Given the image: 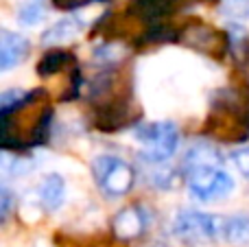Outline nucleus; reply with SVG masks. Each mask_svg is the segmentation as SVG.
Here are the masks:
<instances>
[{"instance_id": "2eb2a0df", "label": "nucleus", "mask_w": 249, "mask_h": 247, "mask_svg": "<svg viewBox=\"0 0 249 247\" xmlns=\"http://www.w3.org/2000/svg\"><path fill=\"white\" fill-rule=\"evenodd\" d=\"M223 241L234 247H249V214H230V217H225Z\"/></svg>"}, {"instance_id": "4468645a", "label": "nucleus", "mask_w": 249, "mask_h": 247, "mask_svg": "<svg viewBox=\"0 0 249 247\" xmlns=\"http://www.w3.org/2000/svg\"><path fill=\"white\" fill-rule=\"evenodd\" d=\"M81 29H83L81 20H77V18H64V20L55 22L53 26H48V29L44 31L42 44L57 48V44H66V42H70V39H74L81 33Z\"/></svg>"}, {"instance_id": "f257e3e1", "label": "nucleus", "mask_w": 249, "mask_h": 247, "mask_svg": "<svg viewBox=\"0 0 249 247\" xmlns=\"http://www.w3.org/2000/svg\"><path fill=\"white\" fill-rule=\"evenodd\" d=\"M55 109L51 94L37 90H4L0 96V142L4 151H31L51 140Z\"/></svg>"}, {"instance_id": "20e7f679", "label": "nucleus", "mask_w": 249, "mask_h": 247, "mask_svg": "<svg viewBox=\"0 0 249 247\" xmlns=\"http://www.w3.org/2000/svg\"><path fill=\"white\" fill-rule=\"evenodd\" d=\"M225 217L199 210H181L173 219V236L186 245H208L223 239Z\"/></svg>"}, {"instance_id": "dca6fc26", "label": "nucleus", "mask_w": 249, "mask_h": 247, "mask_svg": "<svg viewBox=\"0 0 249 247\" xmlns=\"http://www.w3.org/2000/svg\"><path fill=\"white\" fill-rule=\"evenodd\" d=\"M44 7L42 2H33V0H29V2H24L20 7V11H18V20L22 22L24 26H35L39 24V22L44 20Z\"/></svg>"}, {"instance_id": "412c9836", "label": "nucleus", "mask_w": 249, "mask_h": 247, "mask_svg": "<svg viewBox=\"0 0 249 247\" xmlns=\"http://www.w3.org/2000/svg\"><path fill=\"white\" fill-rule=\"evenodd\" d=\"M33 2H42V0H33Z\"/></svg>"}, {"instance_id": "39448f33", "label": "nucleus", "mask_w": 249, "mask_h": 247, "mask_svg": "<svg viewBox=\"0 0 249 247\" xmlns=\"http://www.w3.org/2000/svg\"><path fill=\"white\" fill-rule=\"evenodd\" d=\"M90 169L99 191L107 199L124 197L133 188V184H136V169L118 156H109V153L96 156L92 160Z\"/></svg>"}, {"instance_id": "f03ea898", "label": "nucleus", "mask_w": 249, "mask_h": 247, "mask_svg": "<svg viewBox=\"0 0 249 247\" xmlns=\"http://www.w3.org/2000/svg\"><path fill=\"white\" fill-rule=\"evenodd\" d=\"M92 121L101 131H118L140 125L142 109L133 101V88L121 64L103 66L88 90Z\"/></svg>"}, {"instance_id": "f3484780", "label": "nucleus", "mask_w": 249, "mask_h": 247, "mask_svg": "<svg viewBox=\"0 0 249 247\" xmlns=\"http://www.w3.org/2000/svg\"><path fill=\"white\" fill-rule=\"evenodd\" d=\"M223 13L232 20H245L249 18V0H225Z\"/></svg>"}, {"instance_id": "ddd939ff", "label": "nucleus", "mask_w": 249, "mask_h": 247, "mask_svg": "<svg viewBox=\"0 0 249 247\" xmlns=\"http://www.w3.org/2000/svg\"><path fill=\"white\" fill-rule=\"evenodd\" d=\"M197 166H223V156L210 140H199L190 144L181 162V173L188 169H197Z\"/></svg>"}, {"instance_id": "6e6552de", "label": "nucleus", "mask_w": 249, "mask_h": 247, "mask_svg": "<svg viewBox=\"0 0 249 247\" xmlns=\"http://www.w3.org/2000/svg\"><path fill=\"white\" fill-rule=\"evenodd\" d=\"M219 0H129L124 11L131 18H136L138 22L151 26L158 22H166V18H171L173 13L186 11L190 7L197 4H214Z\"/></svg>"}, {"instance_id": "9d476101", "label": "nucleus", "mask_w": 249, "mask_h": 247, "mask_svg": "<svg viewBox=\"0 0 249 247\" xmlns=\"http://www.w3.org/2000/svg\"><path fill=\"white\" fill-rule=\"evenodd\" d=\"M31 44L24 35L13 33L9 29L0 31V70L9 72L11 68L20 66L29 57Z\"/></svg>"}, {"instance_id": "423d86ee", "label": "nucleus", "mask_w": 249, "mask_h": 247, "mask_svg": "<svg viewBox=\"0 0 249 247\" xmlns=\"http://www.w3.org/2000/svg\"><path fill=\"white\" fill-rule=\"evenodd\" d=\"M175 42L193 48L212 59H225L230 55V35L228 31H221L201 20H188L177 24Z\"/></svg>"}, {"instance_id": "aec40b11", "label": "nucleus", "mask_w": 249, "mask_h": 247, "mask_svg": "<svg viewBox=\"0 0 249 247\" xmlns=\"http://www.w3.org/2000/svg\"><path fill=\"white\" fill-rule=\"evenodd\" d=\"M232 164L238 169V173L249 177V147H241L236 151H232Z\"/></svg>"}, {"instance_id": "0eeeda50", "label": "nucleus", "mask_w": 249, "mask_h": 247, "mask_svg": "<svg viewBox=\"0 0 249 247\" xmlns=\"http://www.w3.org/2000/svg\"><path fill=\"white\" fill-rule=\"evenodd\" d=\"M190 195L203 204L221 201L232 195L234 179L223 166H197L181 173Z\"/></svg>"}, {"instance_id": "6ab92c4d", "label": "nucleus", "mask_w": 249, "mask_h": 247, "mask_svg": "<svg viewBox=\"0 0 249 247\" xmlns=\"http://www.w3.org/2000/svg\"><path fill=\"white\" fill-rule=\"evenodd\" d=\"M112 2V0H53V7L59 9V11H79L83 7H90V4H105Z\"/></svg>"}, {"instance_id": "9b49d317", "label": "nucleus", "mask_w": 249, "mask_h": 247, "mask_svg": "<svg viewBox=\"0 0 249 247\" xmlns=\"http://www.w3.org/2000/svg\"><path fill=\"white\" fill-rule=\"evenodd\" d=\"M37 74L42 79H48V77H55V74H61V72H74L79 70V64H77V57L72 55L70 51L66 48H48L37 61Z\"/></svg>"}, {"instance_id": "1a4fd4ad", "label": "nucleus", "mask_w": 249, "mask_h": 247, "mask_svg": "<svg viewBox=\"0 0 249 247\" xmlns=\"http://www.w3.org/2000/svg\"><path fill=\"white\" fill-rule=\"evenodd\" d=\"M146 228H149V212L140 204L124 206L112 219V234L114 239L123 241V243H131V241L140 239L146 232Z\"/></svg>"}, {"instance_id": "f8f14e48", "label": "nucleus", "mask_w": 249, "mask_h": 247, "mask_svg": "<svg viewBox=\"0 0 249 247\" xmlns=\"http://www.w3.org/2000/svg\"><path fill=\"white\" fill-rule=\"evenodd\" d=\"M66 201V179L59 173H48L37 186V206L44 212H57Z\"/></svg>"}, {"instance_id": "7ed1b4c3", "label": "nucleus", "mask_w": 249, "mask_h": 247, "mask_svg": "<svg viewBox=\"0 0 249 247\" xmlns=\"http://www.w3.org/2000/svg\"><path fill=\"white\" fill-rule=\"evenodd\" d=\"M133 138L140 147V158L153 166H162L179 149V129L171 121L140 123L133 127Z\"/></svg>"}, {"instance_id": "a211bd4d", "label": "nucleus", "mask_w": 249, "mask_h": 247, "mask_svg": "<svg viewBox=\"0 0 249 247\" xmlns=\"http://www.w3.org/2000/svg\"><path fill=\"white\" fill-rule=\"evenodd\" d=\"M13 206L18 208V199L13 197V193L7 186H2V191H0V221L2 223L9 221V217L13 212Z\"/></svg>"}]
</instances>
